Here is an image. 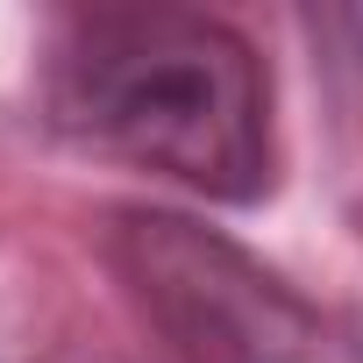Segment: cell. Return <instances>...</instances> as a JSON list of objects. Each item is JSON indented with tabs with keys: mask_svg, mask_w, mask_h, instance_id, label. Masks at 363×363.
I'll return each mask as SVG.
<instances>
[{
	"mask_svg": "<svg viewBox=\"0 0 363 363\" xmlns=\"http://www.w3.org/2000/svg\"><path fill=\"white\" fill-rule=\"evenodd\" d=\"M57 135L178 178L221 207H257L278 178L271 72L242 29L193 8H72L43 43Z\"/></svg>",
	"mask_w": 363,
	"mask_h": 363,
	"instance_id": "cell-1",
	"label": "cell"
},
{
	"mask_svg": "<svg viewBox=\"0 0 363 363\" xmlns=\"http://www.w3.org/2000/svg\"><path fill=\"white\" fill-rule=\"evenodd\" d=\"M107 264L178 363H363V306L299 292L178 207H114Z\"/></svg>",
	"mask_w": 363,
	"mask_h": 363,
	"instance_id": "cell-2",
	"label": "cell"
}]
</instances>
